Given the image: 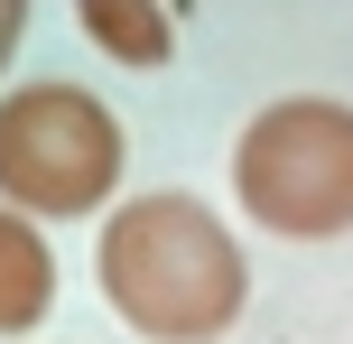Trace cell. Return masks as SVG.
<instances>
[{
  "label": "cell",
  "instance_id": "1",
  "mask_svg": "<svg viewBox=\"0 0 353 344\" xmlns=\"http://www.w3.org/2000/svg\"><path fill=\"white\" fill-rule=\"evenodd\" d=\"M93 279H103L112 316L149 344H223L232 316L251 307V261L232 223L205 196H121L93 242Z\"/></svg>",
  "mask_w": 353,
  "mask_h": 344
},
{
  "label": "cell",
  "instance_id": "2",
  "mask_svg": "<svg viewBox=\"0 0 353 344\" xmlns=\"http://www.w3.org/2000/svg\"><path fill=\"white\" fill-rule=\"evenodd\" d=\"M232 205L279 242L353 233V103L335 93H279L232 140Z\"/></svg>",
  "mask_w": 353,
  "mask_h": 344
},
{
  "label": "cell",
  "instance_id": "3",
  "mask_svg": "<svg viewBox=\"0 0 353 344\" xmlns=\"http://www.w3.org/2000/svg\"><path fill=\"white\" fill-rule=\"evenodd\" d=\"M121 121H112L103 93L84 84H19L0 93V205L37 223H74V214H103L112 186H121Z\"/></svg>",
  "mask_w": 353,
  "mask_h": 344
},
{
  "label": "cell",
  "instance_id": "4",
  "mask_svg": "<svg viewBox=\"0 0 353 344\" xmlns=\"http://www.w3.org/2000/svg\"><path fill=\"white\" fill-rule=\"evenodd\" d=\"M56 307V252L37 233V214L0 205V335H37Z\"/></svg>",
  "mask_w": 353,
  "mask_h": 344
},
{
  "label": "cell",
  "instance_id": "5",
  "mask_svg": "<svg viewBox=\"0 0 353 344\" xmlns=\"http://www.w3.org/2000/svg\"><path fill=\"white\" fill-rule=\"evenodd\" d=\"M74 28H84L112 65H130V74H159L176 56V28H168L159 0H74Z\"/></svg>",
  "mask_w": 353,
  "mask_h": 344
},
{
  "label": "cell",
  "instance_id": "6",
  "mask_svg": "<svg viewBox=\"0 0 353 344\" xmlns=\"http://www.w3.org/2000/svg\"><path fill=\"white\" fill-rule=\"evenodd\" d=\"M19 37H28V0H0V74H10V56H19Z\"/></svg>",
  "mask_w": 353,
  "mask_h": 344
}]
</instances>
